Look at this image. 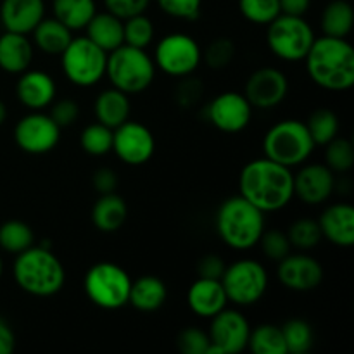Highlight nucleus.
I'll return each instance as SVG.
<instances>
[{
	"label": "nucleus",
	"instance_id": "423d86ee",
	"mask_svg": "<svg viewBox=\"0 0 354 354\" xmlns=\"http://www.w3.org/2000/svg\"><path fill=\"white\" fill-rule=\"evenodd\" d=\"M315 142L306 123L299 120H282L273 124L263 138L265 158L280 162L287 168L304 165L315 151Z\"/></svg>",
	"mask_w": 354,
	"mask_h": 354
},
{
	"label": "nucleus",
	"instance_id": "c9c22d12",
	"mask_svg": "<svg viewBox=\"0 0 354 354\" xmlns=\"http://www.w3.org/2000/svg\"><path fill=\"white\" fill-rule=\"evenodd\" d=\"M287 237H289L290 245L297 251H311V249L317 248L322 242V232L320 225L317 220H311V218H301L296 220L287 230Z\"/></svg>",
	"mask_w": 354,
	"mask_h": 354
},
{
	"label": "nucleus",
	"instance_id": "a878e982",
	"mask_svg": "<svg viewBox=\"0 0 354 354\" xmlns=\"http://www.w3.org/2000/svg\"><path fill=\"white\" fill-rule=\"evenodd\" d=\"M95 118L99 123L106 124L111 130L123 124L124 121L130 120L131 104L130 95L118 88H107L100 92L95 99Z\"/></svg>",
	"mask_w": 354,
	"mask_h": 354
},
{
	"label": "nucleus",
	"instance_id": "49530a36",
	"mask_svg": "<svg viewBox=\"0 0 354 354\" xmlns=\"http://www.w3.org/2000/svg\"><path fill=\"white\" fill-rule=\"evenodd\" d=\"M203 90V83L199 80L192 78V75H189L182 80V83L176 88V100H178V104L182 107H192L201 99Z\"/></svg>",
	"mask_w": 354,
	"mask_h": 354
},
{
	"label": "nucleus",
	"instance_id": "6e6552de",
	"mask_svg": "<svg viewBox=\"0 0 354 354\" xmlns=\"http://www.w3.org/2000/svg\"><path fill=\"white\" fill-rule=\"evenodd\" d=\"M315 35L304 16L280 14L266 26V44L273 55L287 62H299L313 45Z\"/></svg>",
	"mask_w": 354,
	"mask_h": 354
},
{
	"label": "nucleus",
	"instance_id": "c85d7f7f",
	"mask_svg": "<svg viewBox=\"0 0 354 354\" xmlns=\"http://www.w3.org/2000/svg\"><path fill=\"white\" fill-rule=\"evenodd\" d=\"M354 10L348 0H332L324 7L320 16V28L325 37L348 38L353 31Z\"/></svg>",
	"mask_w": 354,
	"mask_h": 354
},
{
	"label": "nucleus",
	"instance_id": "79ce46f5",
	"mask_svg": "<svg viewBox=\"0 0 354 354\" xmlns=\"http://www.w3.org/2000/svg\"><path fill=\"white\" fill-rule=\"evenodd\" d=\"M156 2L162 12L182 21H197L203 9V0H156Z\"/></svg>",
	"mask_w": 354,
	"mask_h": 354
},
{
	"label": "nucleus",
	"instance_id": "09e8293b",
	"mask_svg": "<svg viewBox=\"0 0 354 354\" xmlns=\"http://www.w3.org/2000/svg\"><path fill=\"white\" fill-rule=\"evenodd\" d=\"M92 183L100 196L102 194H113L118 189V175L111 168H99L93 173Z\"/></svg>",
	"mask_w": 354,
	"mask_h": 354
},
{
	"label": "nucleus",
	"instance_id": "dca6fc26",
	"mask_svg": "<svg viewBox=\"0 0 354 354\" xmlns=\"http://www.w3.org/2000/svg\"><path fill=\"white\" fill-rule=\"evenodd\" d=\"M209 123L223 133H241L252 120V106L241 92H223L206 107Z\"/></svg>",
	"mask_w": 354,
	"mask_h": 354
},
{
	"label": "nucleus",
	"instance_id": "cd10ccee",
	"mask_svg": "<svg viewBox=\"0 0 354 354\" xmlns=\"http://www.w3.org/2000/svg\"><path fill=\"white\" fill-rule=\"evenodd\" d=\"M31 35L33 44L45 55H61L73 40V31L55 17H44Z\"/></svg>",
	"mask_w": 354,
	"mask_h": 354
},
{
	"label": "nucleus",
	"instance_id": "c03bdc74",
	"mask_svg": "<svg viewBox=\"0 0 354 354\" xmlns=\"http://www.w3.org/2000/svg\"><path fill=\"white\" fill-rule=\"evenodd\" d=\"M104 6L107 12L124 21L128 17L145 14V10L151 6V0H104Z\"/></svg>",
	"mask_w": 354,
	"mask_h": 354
},
{
	"label": "nucleus",
	"instance_id": "4be33fe9",
	"mask_svg": "<svg viewBox=\"0 0 354 354\" xmlns=\"http://www.w3.org/2000/svg\"><path fill=\"white\" fill-rule=\"evenodd\" d=\"M45 17V0H2L0 23L3 30L28 35Z\"/></svg>",
	"mask_w": 354,
	"mask_h": 354
},
{
	"label": "nucleus",
	"instance_id": "603ef678",
	"mask_svg": "<svg viewBox=\"0 0 354 354\" xmlns=\"http://www.w3.org/2000/svg\"><path fill=\"white\" fill-rule=\"evenodd\" d=\"M6 120H7V107H6V104L0 100V124H3V121Z\"/></svg>",
	"mask_w": 354,
	"mask_h": 354
},
{
	"label": "nucleus",
	"instance_id": "a19ab883",
	"mask_svg": "<svg viewBox=\"0 0 354 354\" xmlns=\"http://www.w3.org/2000/svg\"><path fill=\"white\" fill-rule=\"evenodd\" d=\"M258 244L261 245V251L265 254V258L275 263H279L280 259H283L292 251V245H290L287 234L279 230V228H272V230H266L265 228Z\"/></svg>",
	"mask_w": 354,
	"mask_h": 354
},
{
	"label": "nucleus",
	"instance_id": "3c124183",
	"mask_svg": "<svg viewBox=\"0 0 354 354\" xmlns=\"http://www.w3.org/2000/svg\"><path fill=\"white\" fill-rule=\"evenodd\" d=\"M282 14L289 16H304L310 10L311 0H279Z\"/></svg>",
	"mask_w": 354,
	"mask_h": 354
},
{
	"label": "nucleus",
	"instance_id": "4468645a",
	"mask_svg": "<svg viewBox=\"0 0 354 354\" xmlns=\"http://www.w3.org/2000/svg\"><path fill=\"white\" fill-rule=\"evenodd\" d=\"M156 151V138L145 124L124 121L113 130V152L128 166H142L151 161Z\"/></svg>",
	"mask_w": 354,
	"mask_h": 354
},
{
	"label": "nucleus",
	"instance_id": "4c0bfd02",
	"mask_svg": "<svg viewBox=\"0 0 354 354\" xmlns=\"http://www.w3.org/2000/svg\"><path fill=\"white\" fill-rule=\"evenodd\" d=\"M325 165L334 173H348L354 166V147L351 140L335 137L325 145Z\"/></svg>",
	"mask_w": 354,
	"mask_h": 354
},
{
	"label": "nucleus",
	"instance_id": "bb28decb",
	"mask_svg": "<svg viewBox=\"0 0 354 354\" xmlns=\"http://www.w3.org/2000/svg\"><path fill=\"white\" fill-rule=\"evenodd\" d=\"M128 218V206L116 192L102 194L92 207V221L97 230L114 234L124 225Z\"/></svg>",
	"mask_w": 354,
	"mask_h": 354
},
{
	"label": "nucleus",
	"instance_id": "ddd939ff",
	"mask_svg": "<svg viewBox=\"0 0 354 354\" xmlns=\"http://www.w3.org/2000/svg\"><path fill=\"white\" fill-rule=\"evenodd\" d=\"M14 140L17 147L28 154H47L61 140V128L48 114L41 111H31L17 121L14 128Z\"/></svg>",
	"mask_w": 354,
	"mask_h": 354
},
{
	"label": "nucleus",
	"instance_id": "5701e85b",
	"mask_svg": "<svg viewBox=\"0 0 354 354\" xmlns=\"http://www.w3.org/2000/svg\"><path fill=\"white\" fill-rule=\"evenodd\" d=\"M33 62V44L26 35L6 31L0 37V69L10 75H21Z\"/></svg>",
	"mask_w": 354,
	"mask_h": 354
},
{
	"label": "nucleus",
	"instance_id": "412c9836",
	"mask_svg": "<svg viewBox=\"0 0 354 354\" xmlns=\"http://www.w3.org/2000/svg\"><path fill=\"white\" fill-rule=\"evenodd\" d=\"M322 237L335 248H353L354 244V209L346 203H335L322 211L318 220Z\"/></svg>",
	"mask_w": 354,
	"mask_h": 354
},
{
	"label": "nucleus",
	"instance_id": "f704fd0d",
	"mask_svg": "<svg viewBox=\"0 0 354 354\" xmlns=\"http://www.w3.org/2000/svg\"><path fill=\"white\" fill-rule=\"evenodd\" d=\"M80 145L90 156H106L113 151V130L102 123H92L83 128Z\"/></svg>",
	"mask_w": 354,
	"mask_h": 354
},
{
	"label": "nucleus",
	"instance_id": "6ab92c4d",
	"mask_svg": "<svg viewBox=\"0 0 354 354\" xmlns=\"http://www.w3.org/2000/svg\"><path fill=\"white\" fill-rule=\"evenodd\" d=\"M54 78L41 69H26L16 83L17 100L30 111H44L55 100Z\"/></svg>",
	"mask_w": 354,
	"mask_h": 354
},
{
	"label": "nucleus",
	"instance_id": "7c9ffc66",
	"mask_svg": "<svg viewBox=\"0 0 354 354\" xmlns=\"http://www.w3.org/2000/svg\"><path fill=\"white\" fill-rule=\"evenodd\" d=\"M248 349L254 354H286V341H283L282 327L272 324H263L251 328L248 341Z\"/></svg>",
	"mask_w": 354,
	"mask_h": 354
},
{
	"label": "nucleus",
	"instance_id": "e433bc0d",
	"mask_svg": "<svg viewBox=\"0 0 354 354\" xmlns=\"http://www.w3.org/2000/svg\"><path fill=\"white\" fill-rule=\"evenodd\" d=\"M123 37L127 45L145 50L156 37L154 23L145 14L128 17L123 21Z\"/></svg>",
	"mask_w": 354,
	"mask_h": 354
},
{
	"label": "nucleus",
	"instance_id": "aec40b11",
	"mask_svg": "<svg viewBox=\"0 0 354 354\" xmlns=\"http://www.w3.org/2000/svg\"><path fill=\"white\" fill-rule=\"evenodd\" d=\"M187 304H189L190 311L203 320H211L213 317H216L228 304V297L221 280L197 277V280L187 292Z\"/></svg>",
	"mask_w": 354,
	"mask_h": 354
},
{
	"label": "nucleus",
	"instance_id": "393cba45",
	"mask_svg": "<svg viewBox=\"0 0 354 354\" xmlns=\"http://www.w3.org/2000/svg\"><path fill=\"white\" fill-rule=\"evenodd\" d=\"M85 37L107 54L124 44L123 21L114 14L107 12V10L106 12H95V16L85 26Z\"/></svg>",
	"mask_w": 354,
	"mask_h": 354
},
{
	"label": "nucleus",
	"instance_id": "de8ad7c7",
	"mask_svg": "<svg viewBox=\"0 0 354 354\" xmlns=\"http://www.w3.org/2000/svg\"><path fill=\"white\" fill-rule=\"evenodd\" d=\"M225 268H227V265H225V261L220 256L206 254L199 259V263H197V277L221 280Z\"/></svg>",
	"mask_w": 354,
	"mask_h": 354
},
{
	"label": "nucleus",
	"instance_id": "c756f323",
	"mask_svg": "<svg viewBox=\"0 0 354 354\" xmlns=\"http://www.w3.org/2000/svg\"><path fill=\"white\" fill-rule=\"evenodd\" d=\"M54 17L71 31L85 30L97 12L95 0H52Z\"/></svg>",
	"mask_w": 354,
	"mask_h": 354
},
{
	"label": "nucleus",
	"instance_id": "9b49d317",
	"mask_svg": "<svg viewBox=\"0 0 354 354\" xmlns=\"http://www.w3.org/2000/svg\"><path fill=\"white\" fill-rule=\"evenodd\" d=\"M156 69L173 78L194 75L203 62V48L194 37L187 33H169L161 38L154 50Z\"/></svg>",
	"mask_w": 354,
	"mask_h": 354
},
{
	"label": "nucleus",
	"instance_id": "1a4fd4ad",
	"mask_svg": "<svg viewBox=\"0 0 354 354\" xmlns=\"http://www.w3.org/2000/svg\"><path fill=\"white\" fill-rule=\"evenodd\" d=\"M61 66L64 76L73 85L88 88L106 76L107 52L97 47L86 37H73L61 54Z\"/></svg>",
	"mask_w": 354,
	"mask_h": 354
},
{
	"label": "nucleus",
	"instance_id": "ea45409f",
	"mask_svg": "<svg viewBox=\"0 0 354 354\" xmlns=\"http://www.w3.org/2000/svg\"><path fill=\"white\" fill-rule=\"evenodd\" d=\"M235 57V44L227 37L214 38L203 52V59L211 69H225Z\"/></svg>",
	"mask_w": 354,
	"mask_h": 354
},
{
	"label": "nucleus",
	"instance_id": "f03ea898",
	"mask_svg": "<svg viewBox=\"0 0 354 354\" xmlns=\"http://www.w3.org/2000/svg\"><path fill=\"white\" fill-rule=\"evenodd\" d=\"M303 61L311 82L327 92H346L354 85V48L346 38H315Z\"/></svg>",
	"mask_w": 354,
	"mask_h": 354
},
{
	"label": "nucleus",
	"instance_id": "37998d69",
	"mask_svg": "<svg viewBox=\"0 0 354 354\" xmlns=\"http://www.w3.org/2000/svg\"><path fill=\"white\" fill-rule=\"evenodd\" d=\"M176 346L183 354H207L209 353V335L197 327H187L176 337Z\"/></svg>",
	"mask_w": 354,
	"mask_h": 354
},
{
	"label": "nucleus",
	"instance_id": "2f4dec72",
	"mask_svg": "<svg viewBox=\"0 0 354 354\" xmlns=\"http://www.w3.org/2000/svg\"><path fill=\"white\" fill-rule=\"evenodd\" d=\"M35 245V234L28 223L9 220L0 225V248L10 254H19Z\"/></svg>",
	"mask_w": 354,
	"mask_h": 354
},
{
	"label": "nucleus",
	"instance_id": "9d476101",
	"mask_svg": "<svg viewBox=\"0 0 354 354\" xmlns=\"http://www.w3.org/2000/svg\"><path fill=\"white\" fill-rule=\"evenodd\" d=\"M268 272L256 259H239L227 266L221 283L228 303L237 306H252L259 303L268 290Z\"/></svg>",
	"mask_w": 354,
	"mask_h": 354
},
{
	"label": "nucleus",
	"instance_id": "2eb2a0df",
	"mask_svg": "<svg viewBox=\"0 0 354 354\" xmlns=\"http://www.w3.org/2000/svg\"><path fill=\"white\" fill-rule=\"evenodd\" d=\"M244 95L252 109H275L289 95V78L277 68H259L245 82Z\"/></svg>",
	"mask_w": 354,
	"mask_h": 354
},
{
	"label": "nucleus",
	"instance_id": "f257e3e1",
	"mask_svg": "<svg viewBox=\"0 0 354 354\" xmlns=\"http://www.w3.org/2000/svg\"><path fill=\"white\" fill-rule=\"evenodd\" d=\"M239 196L263 213H277L294 199V173L268 158L252 159L239 175Z\"/></svg>",
	"mask_w": 354,
	"mask_h": 354
},
{
	"label": "nucleus",
	"instance_id": "8fccbe9b",
	"mask_svg": "<svg viewBox=\"0 0 354 354\" xmlns=\"http://www.w3.org/2000/svg\"><path fill=\"white\" fill-rule=\"evenodd\" d=\"M16 349V335L10 325L0 317V354H12Z\"/></svg>",
	"mask_w": 354,
	"mask_h": 354
},
{
	"label": "nucleus",
	"instance_id": "864d4df0",
	"mask_svg": "<svg viewBox=\"0 0 354 354\" xmlns=\"http://www.w3.org/2000/svg\"><path fill=\"white\" fill-rule=\"evenodd\" d=\"M2 273H3V261H2V256H0V279H2Z\"/></svg>",
	"mask_w": 354,
	"mask_h": 354
},
{
	"label": "nucleus",
	"instance_id": "f8f14e48",
	"mask_svg": "<svg viewBox=\"0 0 354 354\" xmlns=\"http://www.w3.org/2000/svg\"><path fill=\"white\" fill-rule=\"evenodd\" d=\"M251 325L248 318L237 310L225 308L223 311L211 318L209 353L207 354H237L248 349Z\"/></svg>",
	"mask_w": 354,
	"mask_h": 354
},
{
	"label": "nucleus",
	"instance_id": "72a5a7b5",
	"mask_svg": "<svg viewBox=\"0 0 354 354\" xmlns=\"http://www.w3.org/2000/svg\"><path fill=\"white\" fill-rule=\"evenodd\" d=\"M283 341H286L287 353L304 354L313 348V328L306 320L292 318L282 325Z\"/></svg>",
	"mask_w": 354,
	"mask_h": 354
},
{
	"label": "nucleus",
	"instance_id": "20e7f679",
	"mask_svg": "<svg viewBox=\"0 0 354 354\" xmlns=\"http://www.w3.org/2000/svg\"><path fill=\"white\" fill-rule=\"evenodd\" d=\"M214 225L221 242L234 251L256 248L266 228L265 213L242 196L228 197L221 203Z\"/></svg>",
	"mask_w": 354,
	"mask_h": 354
},
{
	"label": "nucleus",
	"instance_id": "58836bf2",
	"mask_svg": "<svg viewBox=\"0 0 354 354\" xmlns=\"http://www.w3.org/2000/svg\"><path fill=\"white\" fill-rule=\"evenodd\" d=\"M239 10L249 23L268 26L277 16L282 14L279 0H239Z\"/></svg>",
	"mask_w": 354,
	"mask_h": 354
},
{
	"label": "nucleus",
	"instance_id": "b1692460",
	"mask_svg": "<svg viewBox=\"0 0 354 354\" xmlns=\"http://www.w3.org/2000/svg\"><path fill=\"white\" fill-rule=\"evenodd\" d=\"M166 299H168V289L159 277L144 275L131 282L128 304H131L140 313H154L161 310Z\"/></svg>",
	"mask_w": 354,
	"mask_h": 354
},
{
	"label": "nucleus",
	"instance_id": "a18cd8bd",
	"mask_svg": "<svg viewBox=\"0 0 354 354\" xmlns=\"http://www.w3.org/2000/svg\"><path fill=\"white\" fill-rule=\"evenodd\" d=\"M52 109L48 116L54 120V123L57 124L59 128H68L78 120L80 116V106L76 100L73 99H61L57 102H52L50 104Z\"/></svg>",
	"mask_w": 354,
	"mask_h": 354
},
{
	"label": "nucleus",
	"instance_id": "0eeeda50",
	"mask_svg": "<svg viewBox=\"0 0 354 354\" xmlns=\"http://www.w3.org/2000/svg\"><path fill=\"white\" fill-rule=\"evenodd\" d=\"M131 282L133 280L123 266L102 261L90 266L83 279V290L97 308L114 311L128 304Z\"/></svg>",
	"mask_w": 354,
	"mask_h": 354
},
{
	"label": "nucleus",
	"instance_id": "473e14b6",
	"mask_svg": "<svg viewBox=\"0 0 354 354\" xmlns=\"http://www.w3.org/2000/svg\"><path fill=\"white\" fill-rule=\"evenodd\" d=\"M306 128L313 138L315 145H327L328 142L334 140L339 135V118L334 111L322 107V109L313 111L306 121Z\"/></svg>",
	"mask_w": 354,
	"mask_h": 354
},
{
	"label": "nucleus",
	"instance_id": "7ed1b4c3",
	"mask_svg": "<svg viewBox=\"0 0 354 354\" xmlns=\"http://www.w3.org/2000/svg\"><path fill=\"white\" fill-rule=\"evenodd\" d=\"M12 275L17 287L35 297H52L66 283V268L48 245H31L16 254Z\"/></svg>",
	"mask_w": 354,
	"mask_h": 354
},
{
	"label": "nucleus",
	"instance_id": "39448f33",
	"mask_svg": "<svg viewBox=\"0 0 354 354\" xmlns=\"http://www.w3.org/2000/svg\"><path fill=\"white\" fill-rule=\"evenodd\" d=\"M106 76L114 88L121 90L127 95H138L154 82V59L144 48L123 44L107 54Z\"/></svg>",
	"mask_w": 354,
	"mask_h": 354
},
{
	"label": "nucleus",
	"instance_id": "f3484780",
	"mask_svg": "<svg viewBox=\"0 0 354 354\" xmlns=\"http://www.w3.org/2000/svg\"><path fill=\"white\" fill-rule=\"evenodd\" d=\"M277 277L286 289L294 292H310L324 280V268L313 256L306 252H289L279 261Z\"/></svg>",
	"mask_w": 354,
	"mask_h": 354
},
{
	"label": "nucleus",
	"instance_id": "a211bd4d",
	"mask_svg": "<svg viewBox=\"0 0 354 354\" xmlns=\"http://www.w3.org/2000/svg\"><path fill=\"white\" fill-rule=\"evenodd\" d=\"M335 190V173L327 165H306L294 175V197L306 206L327 203Z\"/></svg>",
	"mask_w": 354,
	"mask_h": 354
}]
</instances>
